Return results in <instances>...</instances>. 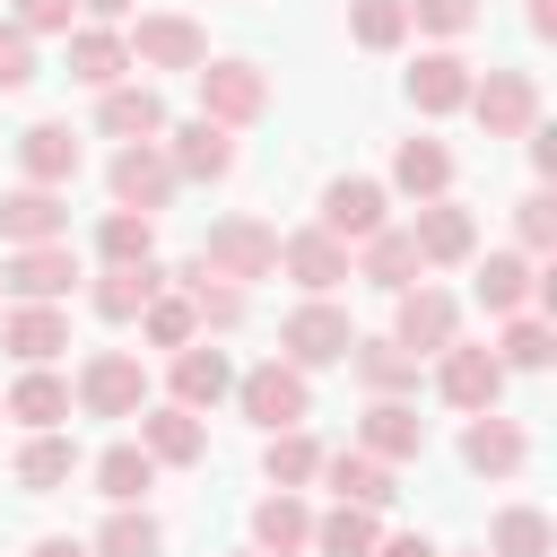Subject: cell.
<instances>
[{"instance_id": "1", "label": "cell", "mask_w": 557, "mask_h": 557, "mask_svg": "<svg viewBox=\"0 0 557 557\" xmlns=\"http://www.w3.org/2000/svg\"><path fill=\"white\" fill-rule=\"evenodd\" d=\"M470 113H479L487 139H531L540 131V78L531 70H487V78H470Z\"/></svg>"}, {"instance_id": "2", "label": "cell", "mask_w": 557, "mask_h": 557, "mask_svg": "<svg viewBox=\"0 0 557 557\" xmlns=\"http://www.w3.org/2000/svg\"><path fill=\"white\" fill-rule=\"evenodd\" d=\"M200 270H209V278H226V287L270 278V270H278V235H270L261 218H218V226H209V244H200Z\"/></svg>"}, {"instance_id": "3", "label": "cell", "mask_w": 557, "mask_h": 557, "mask_svg": "<svg viewBox=\"0 0 557 557\" xmlns=\"http://www.w3.org/2000/svg\"><path fill=\"white\" fill-rule=\"evenodd\" d=\"M191 78H200V122H218V131H244L270 104V78L252 61H200Z\"/></svg>"}, {"instance_id": "4", "label": "cell", "mask_w": 557, "mask_h": 557, "mask_svg": "<svg viewBox=\"0 0 557 557\" xmlns=\"http://www.w3.org/2000/svg\"><path fill=\"white\" fill-rule=\"evenodd\" d=\"M278 348H287L296 374H313V366H339V357L357 348V331H348V313H339L331 296H313V305H296V313L278 322Z\"/></svg>"}, {"instance_id": "5", "label": "cell", "mask_w": 557, "mask_h": 557, "mask_svg": "<svg viewBox=\"0 0 557 557\" xmlns=\"http://www.w3.org/2000/svg\"><path fill=\"white\" fill-rule=\"evenodd\" d=\"M78 409H87V418H139V409H148L139 357H131V348H96V357L78 366Z\"/></svg>"}, {"instance_id": "6", "label": "cell", "mask_w": 557, "mask_h": 557, "mask_svg": "<svg viewBox=\"0 0 557 557\" xmlns=\"http://www.w3.org/2000/svg\"><path fill=\"white\" fill-rule=\"evenodd\" d=\"M235 400H244V418H252L261 435H278V426H305V409H313V392H305V374H296L287 357H270V366L235 374Z\"/></svg>"}, {"instance_id": "7", "label": "cell", "mask_w": 557, "mask_h": 557, "mask_svg": "<svg viewBox=\"0 0 557 557\" xmlns=\"http://www.w3.org/2000/svg\"><path fill=\"white\" fill-rule=\"evenodd\" d=\"M461 339V305L444 296V287H400V313H392V348H409V357H444Z\"/></svg>"}, {"instance_id": "8", "label": "cell", "mask_w": 557, "mask_h": 557, "mask_svg": "<svg viewBox=\"0 0 557 557\" xmlns=\"http://www.w3.org/2000/svg\"><path fill=\"white\" fill-rule=\"evenodd\" d=\"M122 44H131V70H200L209 61V35L191 17H174V9H148Z\"/></svg>"}, {"instance_id": "9", "label": "cell", "mask_w": 557, "mask_h": 557, "mask_svg": "<svg viewBox=\"0 0 557 557\" xmlns=\"http://www.w3.org/2000/svg\"><path fill=\"white\" fill-rule=\"evenodd\" d=\"M104 183H113V200H122V209H139V218H157V209L174 200V165H165V148H157V139H131V148H113Z\"/></svg>"}, {"instance_id": "10", "label": "cell", "mask_w": 557, "mask_h": 557, "mask_svg": "<svg viewBox=\"0 0 557 557\" xmlns=\"http://www.w3.org/2000/svg\"><path fill=\"white\" fill-rule=\"evenodd\" d=\"M383 226H392V191H383L374 174H339V183L322 191V235L366 244V235H383Z\"/></svg>"}, {"instance_id": "11", "label": "cell", "mask_w": 557, "mask_h": 557, "mask_svg": "<svg viewBox=\"0 0 557 557\" xmlns=\"http://www.w3.org/2000/svg\"><path fill=\"white\" fill-rule=\"evenodd\" d=\"M0 287L26 296V305H61V296L78 287V252H70V244H17L9 270H0Z\"/></svg>"}, {"instance_id": "12", "label": "cell", "mask_w": 557, "mask_h": 557, "mask_svg": "<svg viewBox=\"0 0 557 557\" xmlns=\"http://www.w3.org/2000/svg\"><path fill=\"white\" fill-rule=\"evenodd\" d=\"M435 392H444L453 409H470V418H479V409H496V392H505V366H496L487 348H461V339H453V348L435 357Z\"/></svg>"}, {"instance_id": "13", "label": "cell", "mask_w": 557, "mask_h": 557, "mask_svg": "<svg viewBox=\"0 0 557 557\" xmlns=\"http://www.w3.org/2000/svg\"><path fill=\"white\" fill-rule=\"evenodd\" d=\"M409 244H418V261L435 270V261H470V244H479V218L461 209V200H418V218H409Z\"/></svg>"}, {"instance_id": "14", "label": "cell", "mask_w": 557, "mask_h": 557, "mask_svg": "<svg viewBox=\"0 0 557 557\" xmlns=\"http://www.w3.org/2000/svg\"><path fill=\"white\" fill-rule=\"evenodd\" d=\"M278 270H287L296 287H313V296H331L339 278H357V270H348V244H339V235H322V226L278 235Z\"/></svg>"}, {"instance_id": "15", "label": "cell", "mask_w": 557, "mask_h": 557, "mask_svg": "<svg viewBox=\"0 0 557 557\" xmlns=\"http://www.w3.org/2000/svg\"><path fill=\"white\" fill-rule=\"evenodd\" d=\"M461 461H470L479 479H522V461H531V435H522L513 418L479 409V418H470V435H461Z\"/></svg>"}, {"instance_id": "16", "label": "cell", "mask_w": 557, "mask_h": 557, "mask_svg": "<svg viewBox=\"0 0 557 557\" xmlns=\"http://www.w3.org/2000/svg\"><path fill=\"white\" fill-rule=\"evenodd\" d=\"M165 165H174V183H226V174H235V131H218V122H183L174 148H165Z\"/></svg>"}, {"instance_id": "17", "label": "cell", "mask_w": 557, "mask_h": 557, "mask_svg": "<svg viewBox=\"0 0 557 557\" xmlns=\"http://www.w3.org/2000/svg\"><path fill=\"white\" fill-rule=\"evenodd\" d=\"M0 235H9V244H61V235H70V200L44 191V183H17V191L0 200Z\"/></svg>"}, {"instance_id": "18", "label": "cell", "mask_w": 557, "mask_h": 557, "mask_svg": "<svg viewBox=\"0 0 557 557\" xmlns=\"http://www.w3.org/2000/svg\"><path fill=\"white\" fill-rule=\"evenodd\" d=\"M0 348L17 366H52L70 348V313L61 305H17V313H0Z\"/></svg>"}, {"instance_id": "19", "label": "cell", "mask_w": 557, "mask_h": 557, "mask_svg": "<svg viewBox=\"0 0 557 557\" xmlns=\"http://www.w3.org/2000/svg\"><path fill=\"white\" fill-rule=\"evenodd\" d=\"M139 453H148L157 470H183V461L209 453V426H200L191 409H174V400H165V409H139Z\"/></svg>"}, {"instance_id": "20", "label": "cell", "mask_w": 557, "mask_h": 557, "mask_svg": "<svg viewBox=\"0 0 557 557\" xmlns=\"http://www.w3.org/2000/svg\"><path fill=\"white\" fill-rule=\"evenodd\" d=\"M17 165H26V183L70 191V174H78V139H70V122H35V131H17Z\"/></svg>"}, {"instance_id": "21", "label": "cell", "mask_w": 557, "mask_h": 557, "mask_svg": "<svg viewBox=\"0 0 557 557\" xmlns=\"http://www.w3.org/2000/svg\"><path fill=\"white\" fill-rule=\"evenodd\" d=\"M348 270H357L366 287H392V296H400V287H418V270H426V261H418L409 226H383V235H366V244H357V261H348Z\"/></svg>"}, {"instance_id": "22", "label": "cell", "mask_w": 557, "mask_h": 557, "mask_svg": "<svg viewBox=\"0 0 557 557\" xmlns=\"http://www.w3.org/2000/svg\"><path fill=\"white\" fill-rule=\"evenodd\" d=\"M235 392V366H226V348H174V409H218Z\"/></svg>"}, {"instance_id": "23", "label": "cell", "mask_w": 557, "mask_h": 557, "mask_svg": "<svg viewBox=\"0 0 557 557\" xmlns=\"http://www.w3.org/2000/svg\"><path fill=\"white\" fill-rule=\"evenodd\" d=\"M0 418H17V426H35V435H44V426H61V418H70V383H61L52 366H26V374L0 392Z\"/></svg>"}, {"instance_id": "24", "label": "cell", "mask_w": 557, "mask_h": 557, "mask_svg": "<svg viewBox=\"0 0 557 557\" xmlns=\"http://www.w3.org/2000/svg\"><path fill=\"white\" fill-rule=\"evenodd\" d=\"M357 435H366L357 453H374V461H418V453H426V418H418L409 400H374Z\"/></svg>"}, {"instance_id": "25", "label": "cell", "mask_w": 557, "mask_h": 557, "mask_svg": "<svg viewBox=\"0 0 557 557\" xmlns=\"http://www.w3.org/2000/svg\"><path fill=\"white\" fill-rule=\"evenodd\" d=\"M296 548H313V513L296 505V487H278L252 505V557H296Z\"/></svg>"}, {"instance_id": "26", "label": "cell", "mask_w": 557, "mask_h": 557, "mask_svg": "<svg viewBox=\"0 0 557 557\" xmlns=\"http://www.w3.org/2000/svg\"><path fill=\"white\" fill-rule=\"evenodd\" d=\"M409 104H418V113H461V104H470V61H461V52H418Z\"/></svg>"}, {"instance_id": "27", "label": "cell", "mask_w": 557, "mask_h": 557, "mask_svg": "<svg viewBox=\"0 0 557 557\" xmlns=\"http://www.w3.org/2000/svg\"><path fill=\"white\" fill-rule=\"evenodd\" d=\"M96 131H113L122 148H131V139H165V96H157V87H104Z\"/></svg>"}, {"instance_id": "28", "label": "cell", "mask_w": 557, "mask_h": 557, "mask_svg": "<svg viewBox=\"0 0 557 557\" xmlns=\"http://www.w3.org/2000/svg\"><path fill=\"white\" fill-rule=\"evenodd\" d=\"M313 479H331V496L339 505H392V461H374V453H322V470Z\"/></svg>"}, {"instance_id": "29", "label": "cell", "mask_w": 557, "mask_h": 557, "mask_svg": "<svg viewBox=\"0 0 557 557\" xmlns=\"http://www.w3.org/2000/svg\"><path fill=\"white\" fill-rule=\"evenodd\" d=\"M122 70H131V44H122L113 26H78V35H70V78H78V87L104 96V87H122Z\"/></svg>"}, {"instance_id": "30", "label": "cell", "mask_w": 557, "mask_h": 557, "mask_svg": "<svg viewBox=\"0 0 557 557\" xmlns=\"http://www.w3.org/2000/svg\"><path fill=\"white\" fill-rule=\"evenodd\" d=\"M392 183H400L409 200H453V148H444V139H400Z\"/></svg>"}, {"instance_id": "31", "label": "cell", "mask_w": 557, "mask_h": 557, "mask_svg": "<svg viewBox=\"0 0 557 557\" xmlns=\"http://www.w3.org/2000/svg\"><path fill=\"white\" fill-rule=\"evenodd\" d=\"M157 287H165V270H157V261H139V270H104V278L87 287V305H96L104 322H139Z\"/></svg>"}, {"instance_id": "32", "label": "cell", "mask_w": 557, "mask_h": 557, "mask_svg": "<svg viewBox=\"0 0 557 557\" xmlns=\"http://www.w3.org/2000/svg\"><path fill=\"white\" fill-rule=\"evenodd\" d=\"M348 366H357V383H366L374 400L418 392V357H409V348H392V339H357V348H348Z\"/></svg>"}, {"instance_id": "33", "label": "cell", "mask_w": 557, "mask_h": 557, "mask_svg": "<svg viewBox=\"0 0 557 557\" xmlns=\"http://www.w3.org/2000/svg\"><path fill=\"white\" fill-rule=\"evenodd\" d=\"M70 470H78V444H70L61 426H44V435L17 444V487H26V496H52Z\"/></svg>"}, {"instance_id": "34", "label": "cell", "mask_w": 557, "mask_h": 557, "mask_svg": "<svg viewBox=\"0 0 557 557\" xmlns=\"http://www.w3.org/2000/svg\"><path fill=\"white\" fill-rule=\"evenodd\" d=\"M505 374H540L548 357H557V331L540 322V313H505V331H496V348H487Z\"/></svg>"}, {"instance_id": "35", "label": "cell", "mask_w": 557, "mask_h": 557, "mask_svg": "<svg viewBox=\"0 0 557 557\" xmlns=\"http://www.w3.org/2000/svg\"><path fill=\"white\" fill-rule=\"evenodd\" d=\"M148 487H157V461H148L139 444H104V453H96V496H104V505H139Z\"/></svg>"}, {"instance_id": "36", "label": "cell", "mask_w": 557, "mask_h": 557, "mask_svg": "<svg viewBox=\"0 0 557 557\" xmlns=\"http://www.w3.org/2000/svg\"><path fill=\"white\" fill-rule=\"evenodd\" d=\"M531 287H540V278H531V261H522V252H487V261H479V305H487L496 322H505V313H522V305H531Z\"/></svg>"}, {"instance_id": "37", "label": "cell", "mask_w": 557, "mask_h": 557, "mask_svg": "<svg viewBox=\"0 0 557 557\" xmlns=\"http://www.w3.org/2000/svg\"><path fill=\"white\" fill-rule=\"evenodd\" d=\"M548 548H557V531H548L540 505H505L487 522V557H548Z\"/></svg>"}, {"instance_id": "38", "label": "cell", "mask_w": 557, "mask_h": 557, "mask_svg": "<svg viewBox=\"0 0 557 557\" xmlns=\"http://www.w3.org/2000/svg\"><path fill=\"white\" fill-rule=\"evenodd\" d=\"M87 548H96V557H165V531H157V513L113 505V513H104V531H96Z\"/></svg>"}, {"instance_id": "39", "label": "cell", "mask_w": 557, "mask_h": 557, "mask_svg": "<svg viewBox=\"0 0 557 557\" xmlns=\"http://www.w3.org/2000/svg\"><path fill=\"white\" fill-rule=\"evenodd\" d=\"M96 252H104V270H139V261L157 252V226H148L139 209H113V218L96 226Z\"/></svg>"}, {"instance_id": "40", "label": "cell", "mask_w": 557, "mask_h": 557, "mask_svg": "<svg viewBox=\"0 0 557 557\" xmlns=\"http://www.w3.org/2000/svg\"><path fill=\"white\" fill-rule=\"evenodd\" d=\"M261 470H270V487H305V479L322 470V444H313L305 426H278L270 453H261Z\"/></svg>"}, {"instance_id": "41", "label": "cell", "mask_w": 557, "mask_h": 557, "mask_svg": "<svg viewBox=\"0 0 557 557\" xmlns=\"http://www.w3.org/2000/svg\"><path fill=\"white\" fill-rule=\"evenodd\" d=\"M313 548H322V557H374V513H366V505H331V513L313 522Z\"/></svg>"}, {"instance_id": "42", "label": "cell", "mask_w": 557, "mask_h": 557, "mask_svg": "<svg viewBox=\"0 0 557 557\" xmlns=\"http://www.w3.org/2000/svg\"><path fill=\"white\" fill-rule=\"evenodd\" d=\"M183 296H191V313H200L209 331H235V322H244V287H226V278H209L200 261L183 270Z\"/></svg>"}, {"instance_id": "43", "label": "cell", "mask_w": 557, "mask_h": 557, "mask_svg": "<svg viewBox=\"0 0 557 557\" xmlns=\"http://www.w3.org/2000/svg\"><path fill=\"white\" fill-rule=\"evenodd\" d=\"M139 331H148V348H191V331H200V313H191V296H148V313H139Z\"/></svg>"}, {"instance_id": "44", "label": "cell", "mask_w": 557, "mask_h": 557, "mask_svg": "<svg viewBox=\"0 0 557 557\" xmlns=\"http://www.w3.org/2000/svg\"><path fill=\"white\" fill-rule=\"evenodd\" d=\"M348 35H357L366 52H392V44L409 35V9H400V0H348Z\"/></svg>"}, {"instance_id": "45", "label": "cell", "mask_w": 557, "mask_h": 557, "mask_svg": "<svg viewBox=\"0 0 557 557\" xmlns=\"http://www.w3.org/2000/svg\"><path fill=\"white\" fill-rule=\"evenodd\" d=\"M418 35H470L479 26V0H400Z\"/></svg>"}, {"instance_id": "46", "label": "cell", "mask_w": 557, "mask_h": 557, "mask_svg": "<svg viewBox=\"0 0 557 557\" xmlns=\"http://www.w3.org/2000/svg\"><path fill=\"white\" fill-rule=\"evenodd\" d=\"M35 78V35H17V26H0V96H17Z\"/></svg>"}, {"instance_id": "47", "label": "cell", "mask_w": 557, "mask_h": 557, "mask_svg": "<svg viewBox=\"0 0 557 557\" xmlns=\"http://www.w3.org/2000/svg\"><path fill=\"white\" fill-rule=\"evenodd\" d=\"M513 226H522V244H531V252H548V244H557V200H548V191H531V200L513 209Z\"/></svg>"}, {"instance_id": "48", "label": "cell", "mask_w": 557, "mask_h": 557, "mask_svg": "<svg viewBox=\"0 0 557 557\" xmlns=\"http://www.w3.org/2000/svg\"><path fill=\"white\" fill-rule=\"evenodd\" d=\"M17 35H70V0H17Z\"/></svg>"}, {"instance_id": "49", "label": "cell", "mask_w": 557, "mask_h": 557, "mask_svg": "<svg viewBox=\"0 0 557 557\" xmlns=\"http://www.w3.org/2000/svg\"><path fill=\"white\" fill-rule=\"evenodd\" d=\"M374 557H444V548L418 540V531H400V540H374Z\"/></svg>"}, {"instance_id": "50", "label": "cell", "mask_w": 557, "mask_h": 557, "mask_svg": "<svg viewBox=\"0 0 557 557\" xmlns=\"http://www.w3.org/2000/svg\"><path fill=\"white\" fill-rule=\"evenodd\" d=\"M26 557H96V548H87V540H35Z\"/></svg>"}, {"instance_id": "51", "label": "cell", "mask_w": 557, "mask_h": 557, "mask_svg": "<svg viewBox=\"0 0 557 557\" xmlns=\"http://www.w3.org/2000/svg\"><path fill=\"white\" fill-rule=\"evenodd\" d=\"M531 35H557V0H531Z\"/></svg>"}, {"instance_id": "52", "label": "cell", "mask_w": 557, "mask_h": 557, "mask_svg": "<svg viewBox=\"0 0 557 557\" xmlns=\"http://www.w3.org/2000/svg\"><path fill=\"white\" fill-rule=\"evenodd\" d=\"M78 9H96V17H131V0H78Z\"/></svg>"}, {"instance_id": "53", "label": "cell", "mask_w": 557, "mask_h": 557, "mask_svg": "<svg viewBox=\"0 0 557 557\" xmlns=\"http://www.w3.org/2000/svg\"><path fill=\"white\" fill-rule=\"evenodd\" d=\"M461 557H487V548H461Z\"/></svg>"}]
</instances>
